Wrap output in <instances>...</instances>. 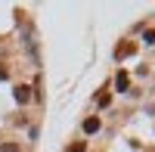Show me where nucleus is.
<instances>
[{
    "instance_id": "obj_1",
    "label": "nucleus",
    "mask_w": 155,
    "mask_h": 152,
    "mask_svg": "<svg viewBox=\"0 0 155 152\" xmlns=\"http://www.w3.org/2000/svg\"><path fill=\"white\" fill-rule=\"evenodd\" d=\"M84 131H87V134L99 131V118H87V121H84Z\"/></svg>"
}]
</instances>
